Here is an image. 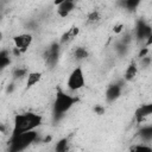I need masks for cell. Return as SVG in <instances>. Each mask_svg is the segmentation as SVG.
<instances>
[{
	"mask_svg": "<svg viewBox=\"0 0 152 152\" xmlns=\"http://www.w3.org/2000/svg\"><path fill=\"white\" fill-rule=\"evenodd\" d=\"M42 122H43V116L38 113H34V112L19 113L14 116L11 135L36 129L42 125Z\"/></svg>",
	"mask_w": 152,
	"mask_h": 152,
	"instance_id": "6da1fadb",
	"label": "cell"
},
{
	"mask_svg": "<svg viewBox=\"0 0 152 152\" xmlns=\"http://www.w3.org/2000/svg\"><path fill=\"white\" fill-rule=\"evenodd\" d=\"M77 102V97L63 91V90H58L56 93V97L52 104V110H53V115L56 119L63 116L66 112H69L71 109V107Z\"/></svg>",
	"mask_w": 152,
	"mask_h": 152,
	"instance_id": "7a4b0ae2",
	"label": "cell"
},
{
	"mask_svg": "<svg viewBox=\"0 0 152 152\" xmlns=\"http://www.w3.org/2000/svg\"><path fill=\"white\" fill-rule=\"evenodd\" d=\"M38 139H39V134H38V132H36V129L23 132V133L15 134V135H11V139L8 141L10 151H13V152L23 151V150L27 148L31 144L37 141Z\"/></svg>",
	"mask_w": 152,
	"mask_h": 152,
	"instance_id": "3957f363",
	"label": "cell"
},
{
	"mask_svg": "<svg viewBox=\"0 0 152 152\" xmlns=\"http://www.w3.org/2000/svg\"><path fill=\"white\" fill-rule=\"evenodd\" d=\"M86 84V78H84V74L81 66H76L68 76L66 80V87L70 91H77L80 89H82Z\"/></svg>",
	"mask_w": 152,
	"mask_h": 152,
	"instance_id": "277c9868",
	"label": "cell"
},
{
	"mask_svg": "<svg viewBox=\"0 0 152 152\" xmlns=\"http://www.w3.org/2000/svg\"><path fill=\"white\" fill-rule=\"evenodd\" d=\"M59 52H61V44L59 43H52L44 53V58L48 65H50L51 68L56 65L58 57H59Z\"/></svg>",
	"mask_w": 152,
	"mask_h": 152,
	"instance_id": "5b68a950",
	"label": "cell"
},
{
	"mask_svg": "<svg viewBox=\"0 0 152 152\" xmlns=\"http://www.w3.org/2000/svg\"><path fill=\"white\" fill-rule=\"evenodd\" d=\"M32 42H33V38H32V34H30V33H21V34L13 37L14 48L18 49L20 51V53L25 52L31 46Z\"/></svg>",
	"mask_w": 152,
	"mask_h": 152,
	"instance_id": "8992f818",
	"label": "cell"
},
{
	"mask_svg": "<svg viewBox=\"0 0 152 152\" xmlns=\"http://www.w3.org/2000/svg\"><path fill=\"white\" fill-rule=\"evenodd\" d=\"M75 0H61V2L57 5V14L61 18H65L75 10Z\"/></svg>",
	"mask_w": 152,
	"mask_h": 152,
	"instance_id": "52a82bcc",
	"label": "cell"
},
{
	"mask_svg": "<svg viewBox=\"0 0 152 152\" xmlns=\"http://www.w3.org/2000/svg\"><path fill=\"white\" fill-rule=\"evenodd\" d=\"M134 32H135L137 39H139V40H145V39H147L148 37L152 36L151 26H150L146 21H144V20H140V21L138 23V25H137Z\"/></svg>",
	"mask_w": 152,
	"mask_h": 152,
	"instance_id": "ba28073f",
	"label": "cell"
},
{
	"mask_svg": "<svg viewBox=\"0 0 152 152\" xmlns=\"http://www.w3.org/2000/svg\"><path fill=\"white\" fill-rule=\"evenodd\" d=\"M152 114V104L151 103H145V104H141L134 113V118H135V121L138 125H141L147 116H150Z\"/></svg>",
	"mask_w": 152,
	"mask_h": 152,
	"instance_id": "9c48e42d",
	"label": "cell"
},
{
	"mask_svg": "<svg viewBox=\"0 0 152 152\" xmlns=\"http://www.w3.org/2000/svg\"><path fill=\"white\" fill-rule=\"evenodd\" d=\"M121 90H122V87L121 84L119 83H114V84H110L106 93H104V96H106V100L108 102H114L115 100H118L121 95Z\"/></svg>",
	"mask_w": 152,
	"mask_h": 152,
	"instance_id": "30bf717a",
	"label": "cell"
},
{
	"mask_svg": "<svg viewBox=\"0 0 152 152\" xmlns=\"http://www.w3.org/2000/svg\"><path fill=\"white\" fill-rule=\"evenodd\" d=\"M80 33V28L77 27V26H71L66 32H64L63 34H62V37H61V39H59V44L61 45H64V44H69L70 42H72L76 37H77V34Z\"/></svg>",
	"mask_w": 152,
	"mask_h": 152,
	"instance_id": "8fae6325",
	"label": "cell"
},
{
	"mask_svg": "<svg viewBox=\"0 0 152 152\" xmlns=\"http://www.w3.org/2000/svg\"><path fill=\"white\" fill-rule=\"evenodd\" d=\"M42 80V72L40 71H31L26 76V87L32 88Z\"/></svg>",
	"mask_w": 152,
	"mask_h": 152,
	"instance_id": "7c38bea8",
	"label": "cell"
},
{
	"mask_svg": "<svg viewBox=\"0 0 152 152\" xmlns=\"http://www.w3.org/2000/svg\"><path fill=\"white\" fill-rule=\"evenodd\" d=\"M137 74H138V65L135 62H133L126 68L124 78H125V81H133V78L137 76Z\"/></svg>",
	"mask_w": 152,
	"mask_h": 152,
	"instance_id": "4fadbf2b",
	"label": "cell"
},
{
	"mask_svg": "<svg viewBox=\"0 0 152 152\" xmlns=\"http://www.w3.org/2000/svg\"><path fill=\"white\" fill-rule=\"evenodd\" d=\"M11 64V52L8 50H0V72Z\"/></svg>",
	"mask_w": 152,
	"mask_h": 152,
	"instance_id": "5bb4252c",
	"label": "cell"
},
{
	"mask_svg": "<svg viewBox=\"0 0 152 152\" xmlns=\"http://www.w3.org/2000/svg\"><path fill=\"white\" fill-rule=\"evenodd\" d=\"M88 55H89L88 50L86 48H83V46H76L74 49V52H72V57L76 61H83V59H86L88 57Z\"/></svg>",
	"mask_w": 152,
	"mask_h": 152,
	"instance_id": "9a60e30c",
	"label": "cell"
},
{
	"mask_svg": "<svg viewBox=\"0 0 152 152\" xmlns=\"http://www.w3.org/2000/svg\"><path fill=\"white\" fill-rule=\"evenodd\" d=\"M139 135L142 139V141H151L152 140V127L148 126H144L140 131H139Z\"/></svg>",
	"mask_w": 152,
	"mask_h": 152,
	"instance_id": "2e32d148",
	"label": "cell"
},
{
	"mask_svg": "<svg viewBox=\"0 0 152 152\" xmlns=\"http://www.w3.org/2000/svg\"><path fill=\"white\" fill-rule=\"evenodd\" d=\"M55 150H56L57 152H65L66 150H69V139H68V138L61 139V140L56 144Z\"/></svg>",
	"mask_w": 152,
	"mask_h": 152,
	"instance_id": "e0dca14e",
	"label": "cell"
},
{
	"mask_svg": "<svg viewBox=\"0 0 152 152\" xmlns=\"http://www.w3.org/2000/svg\"><path fill=\"white\" fill-rule=\"evenodd\" d=\"M140 2L141 0H122V6L128 11H133L139 6Z\"/></svg>",
	"mask_w": 152,
	"mask_h": 152,
	"instance_id": "ac0fdd59",
	"label": "cell"
},
{
	"mask_svg": "<svg viewBox=\"0 0 152 152\" xmlns=\"http://www.w3.org/2000/svg\"><path fill=\"white\" fill-rule=\"evenodd\" d=\"M100 19H101L100 13H99L97 11H93V12H90V13L88 14V17H87V23H88V24H96V23L100 21Z\"/></svg>",
	"mask_w": 152,
	"mask_h": 152,
	"instance_id": "d6986e66",
	"label": "cell"
},
{
	"mask_svg": "<svg viewBox=\"0 0 152 152\" xmlns=\"http://www.w3.org/2000/svg\"><path fill=\"white\" fill-rule=\"evenodd\" d=\"M27 74H28V71H27L26 68H20V66H18V68H15V69L13 70V77H14V78H24V77L27 76Z\"/></svg>",
	"mask_w": 152,
	"mask_h": 152,
	"instance_id": "ffe728a7",
	"label": "cell"
},
{
	"mask_svg": "<svg viewBox=\"0 0 152 152\" xmlns=\"http://www.w3.org/2000/svg\"><path fill=\"white\" fill-rule=\"evenodd\" d=\"M129 150L133 151V152H141V151L151 152V151H152V147H151V146H146L145 144H139V145H133Z\"/></svg>",
	"mask_w": 152,
	"mask_h": 152,
	"instance_id": "44dd1931",
	"label": "cell"
},
{
	"mask_svg": "<svg viewBox=\"0 0 152 152\" xmlns=\"http://www.w3.org/2000/svg\"><path fill=\"white\" fill-rule=\"evenodd\" d=\"M140 65H141L144 69L148 68V66L151 65V57H150L148 55H147V56L141 57V58H140Z\"/></svg>",
	"mask_w": 152,
	"mask_h": 152,
	"instance_id": "7402d4cb",
	"label": "cell"
},
{
	"mask_svg": "<svg viewBox=\"0 0 152 152\" xmlns=\"http://www.w3.org/2000/svg\"><path fill=\"white\" fill-rule=\"evenodd\" d=\"M148 52H150V49H148V46H144L141 50H140V52H139V58H141V57H144V56H147L148 55Z\"/></svg>",
	"mask_w": 152,
	"mask_h": 152,
	"instance_id": "603a6c76",
	"label": "cell"
},
{
	"mask_svg": "<svg viewBox=\"0 0 152 152\" xmlns=\"http://www.w3.org/2000/svg\"><path fill=\"white\" fill-rule=\"evenodd\" d=\"M124 31V25L122 24H118L114 26V32L115 33H121Z\"/></svg>",
	"mask_w": 152,
	"mask_h": 152,
	"instance_id": "cb8c5ba5",
	"label": "cell"
},
{
	"mask_svg": "<svg viewBox=\"0 0 152 152\" xmlns=\"http://www.w3.org/2000/svg\"><path fill=\"white\" fill-rule=\"evenodd\" d=\"M94 110H95V113H96V114H99V115H101V114H103V113H104V108H103V107H101V106H96Z\"/></svg>",
	"mask_w": 152,
	"mask_h": 152,
	"instance_id": "d4e9b609",
	"label": "cell"
},
{
	"mask_svg": "<svg viewBox=\"0 0 152 152\" xmlns=\"http://www.w3.org/2000/svg\"><path fill=\"white\" fill-rule=\"evenodd\" d=\"M6 131H7V127L5 124H0V133L2 134H6Z\"/></svg>",
	"mask_w": 152,
	"mask_h": 152,
	"instance_id": "484cf974",
	"label": "cell"
}]
</instances>
